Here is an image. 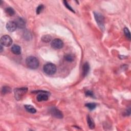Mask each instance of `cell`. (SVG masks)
<instances>
[{"label": "cell", "mask_w": 131, "mask_h": 131, "mask_svg": "<svg viewBox=\"0 0 131 131\" xmlns=\"http://www.w3.org/2000/svg\"><path fill=\"white\" fill-rule=\"evenodd\" d=\"M7 30L10 32H14L17 28V25L15 22L13 21H10L8 22L6 26Z\"/></svg>", "instance_id": "cell-9"}, {"label": "cell", "mask_w": 131, "mask_h": 131, "mask_svg": "<svg viewBox=\"0 0 131 131\" xmlns=\"http://www.w3.org/2000/svg\"><path fill=\"white\" fill-rule=\"evenodd\" d=\"M26 63L27 66L31 69H36L39 67L40 63L39 60L35 57H28L26 60Z\"/></svg>", "instance_id": "cell-1"}, {"label": "cell", "mask_w": 131, "mask_h": 131, "mask_svg": "<svg viewBox=\"0 0 131 131\" xmlns=\"http://www.w3.org/2000/svg\"><path fill=\"white\" fill-rule=\"evenodd\" d=\"M90 71V65L88 63H85L82 66V75L83 77L87 76Z\"/></svg>", "instance_id": "cell-12"}, {"label": "cell", "mask_w": 131, "mask_h": 131, "mask_svg": "<svg viewBox=\"0 0 131 131\" xmlns=\"http://www.w3.org/2000/svg\"><path fill=\"white\" fill-rule=\"evenodd\" d=\"M51 46L55 49H60L63 47L64 43L59 39H55L52 42Z\"/></svg>", "instance_id": "cell-8"}, {"label": "cell", "mask_w": 131, "mask_h": 131, "mask_svg": "<svg viewBox=\"0 0 131 131\" xmlns=\"http://www.w3.org/2000/svg\"><path fill=\"white\" fill-rule=\"evenodd\" d=\"M124 33L126 35V36L127 37V38L130 41L131 40V34H130V31L129 30V29L128 28H125L124 29Z\"/></svg>", "instance_id": "cell-20"}, {"label": "cell", "mask_w": 131, "mask_h": 131, "mask_svg": "<svg viewBox=\"0 0 131 131\" xmlns=\"http://www.w3.org/2000/svg\"><path fill=\"white\" fill-rule=\"evenodd\" d=\"M15 22L17 25V27H18V28L24 29V28H25L26 23L24 20H23L22 18L21 17L17 18Z\"/></svg>", "instance_id": "cell-10"}, {"label": "cell", "mask_w": 131, "mask_h": 131, "mask_svg": "<svg viewBox=\"0 0 131 131\" xmlns=\"http://www.w3.org/2000/svg\"><path fill=\"white\" fill-rule=\"evenodd\" d=\"M87 123H88V125L89 127V128L91 129H93L95 128V124H94V122L93 121V119H92V118L90 116H87Z\"/></svg>", "instance_id": "cell-13"}, {"label": "cell", "mask_w": 131, "mask_h": 131, "mask_svg": "<svg viewBox=\"0 0 131 131\" xmlns=\"http://www.w3.org/2000/svg\"><path fill=\"white\" fill-rule=\"evenodd\" d=\"M44 8H45V6L41 4L39 5L38 7H37V9H36V14H40L44 10Z\"/></svg>", "instance_id": "cell-21"}, {"label": "cell", "mask_w": 131, "mask_h": 131, "mask_svg": "<svg viewBox=\"0 0 131 131\" xmlns=\"http://www.w3.org/2000/svg\"><path fill=\"white\" fill-rule=\"evenodd\" d=\"M85 106L91 111L95 109L96 107V104L95 103H88V104H86Z\"/></svg>", "instance_id": "cell-18"}, {"label": "cell", "mask_w": 131, "mask_h": 131, "mask_svg": "<svg viewBox=\"0 0 131 131\" xmlns=\"http://www.w3.org/2000/svg\"><path fill=\"white\" fill-rule=\"evenodd\" d=\"M1 44L4 46L9 47L12 44V40L10 36L7 35H4L1 39Z\"/></svg>", "instance_id": "cell-6"}, {"label": "cell", "mask_w": 131, "mask_h": 131, "mask_svg": "<svg viewBox=\"0 0 131 131\" xmlns=\"http://www.w3.org/2000/svg\"><path fill=\"white\" fill-rule=\"evenodd\" d=\"M52 37L50 35H45L43 36L42 37V40L43 42L45 43H49L51 41Z\"/></svg>", "instance_id": "cell-16"}, {"label": "cell", "mask_w": 131, "mask_h": 131, "mask_svg": "<svg viewBox=\"0 0 131 131\" xmlns=\"http://www.w3.org/2000/svg\"><path fill=\"white\" fill-rule=\"evenodd\" d=\"M63 2H64V5H65V6H66V7H67V8L69 9V10H70L72 12L75 13V11L73 10V8H72V7L69 5V4L68 3L67 1H64Z\"/></svg>", "instance_id": "cell-22"}, {"label": "cell", "mask_w": 131, "mask_h": 131, "mask_svg": "<svg viewBox=\"0 0 131 131\" xmlns=\"http://www.w3.org/2000/svg\"><path fill=\"white\" fill-rule=\"evenodd\" d=\"M25 108L28 112H29V113H30L34 114V113H35L36 112V109L31 105H25Z\"/></svg>", "instance_id": "cell-14"}, {"label": "cell", "mask_w": 131, "mask_h": 131, "mask_svg": "<svg viewBox=\"0 0 131 131\" xmlns=\"http://www.w3.org/2000/svg\"><path fill=\"white\" fill-rule=\"evenodd\" d=\"M33 93H38V95H37L36 99L38 101H47L49 99V96L50 95V93L43 90H39L33 92Z\"/></svg>", "instance_id": "cell-2"}, {"label": "cell", "mask_w": 131, "mask_h": 131, "mask_svg": "<svg viewBox=\"0 0 131 131\" xmlns=\"http://www.w3.org/2000/svg\"><path fill=\"white\" fill-rule=\"evenodd\" d=\"M11 50L15 55H20L22 52L21 47L17 45H13L11 48Z\"/></svg>", "instance_id": "cell-11"}, {"label": "cell", "mask_w": 131, "mask_h": 131, "mask_svg": "<svg viewBox=\"0 0 131 131\" xmlns=\"http://www.w3.org/2000/svg\"><path fill=\"white\" fill-rule=\"evenodd\" d=\"M94 15L95 21L101 30L105 29V18L100 13L94 12Z\"/></svg>", "instance_id": "cell-5"}, {"label": "cell", "mask_w": 131, "mask_h": 131, "mask_svg": "<svg viewBox=\"0 0 131 131\" xmlns=\"http://www.w3.org/2000/svg\"><path fill=\"white\" fill-rule=\"evenodd\" d=\"M50 112L51 115L57 118L62 119L63 118V114L58 109L55 107H52L50 109Z\"/></svg>", "instance_id": "cell-7"}, {"label": "cell", "mask_w": 131, "mask_h": 131, "mask_svg": "<svg viewBox=\"0 0 131 131\" xmlns=\"http://www.w3.org/2000/svg\"><path fill=\"white\" fill-rule=\"evenodd\" d=\"M43 70L46 74L51 75H53L55 73L56 71H57V67L53 64L48 63L44 65Z\"/></svg>", "instance_id": "cell-4"}, {"label": "cell", "mask_w": 131, "mask_h": 131, "mask_svg": "<svg viewBox=\"0 0 131 131\" xmlns=\"http://www.w3.org/2000/svg\"><path fill=\"white\" fill-rule=\"evenodd\" d=\"M11 92V89L7 86L3 87L2 89V93L3 94H6Z\"/></svg>", "instance_id": "cell-17"}, {"label": "cell", "mask_w": 131, "mask_h": 131, "mask_svg": "<svg viewBox=\"0 0 131 131\" xmlns=\"http://www.w3.org/2000/svg\"><path fill=\"white\" fill-rule=\"evenodd\" d=\"M86 95L87 96H90L92 97H94V94H93V93L92 91H90V90H88L86 91Z\"/></svg>", "instance_id": "cell-23"}, {"label": "cell", "mask_w": 131, "mask_h": 131, "mask_svg": "<svg viewBox=\"0 0 131 131\" xmlns=\"http://www.w3.org/2000/svg\"><path fill=\"white\" fill-rule=\"evenodd\" d=\"M6 13L9 16H13L15 14V11L11 7H8L5 9Z\"/></svg>", "instance_id": "cell-15"}, {"label": "cell", "mask_w": 131, "mask_h": 131, "mask_svg": "<svg viewBox=\"0 0 131 131\" xmlns=\"http://www.w3.org/2000/svg\"><path fill=\"white\" fill-rule=\"evenodd\" d=\"M28 91V88L26 87L16 88L14 89V96L17 100H20Z\"/></svg>", "instance_id": "cell-3"}, {"label": "cell", "mask_w": 131, "mask_h": 131, "mask_svg": "<svg viewBox=\"0 0 131 131\" xmlns=\"http://www.w3.org/2000/svg\"><path fill=\"white\" fill-rule=\"evenodd\" d=\"M65 60H66L68 62H72V61H74V57L73 55H72L71 54H67L65 56Z\"/></svg>", "instance_id": "cell-19"}, {"label": "cell", "mask_w": 131, "mask_h": 131, "mask_svg": "<svg viewBox=\"0 0 131 131\" xmlns=\"http://www.w3.org/2000/svg\"><path fill=\"white\" fill-rule=\"evenodd\" d=\"M2 46H3L2 45H1V50H0V52H2L3 50V48Z\"/></svg>", "instance_id": "cell-24"}]
</instances>
